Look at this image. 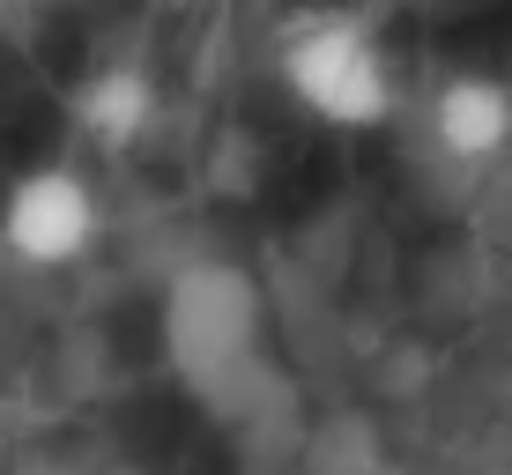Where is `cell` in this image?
<instances>
[{"label":"cell","instance_id":"obj_1","mask_svg":"<svg viewBox=\"0 0 512 475\" xmlns=\"http://www.w3.org/2000/svg\"><path fill=\"white\" fill-rule=\"evenodd\" d=\"M164 364L201 409H216L223 424L260 416V401L282 394L268 364V320H260L253 275L231 260H193L171 275L164 297Z\"/></svg>","mask_w":512,"mask_h":475},{"label":"cell","instance_id":"obj_2","mask_svg":"<svg viewBox=\"0 0 512 475\" xmlns=\"http://www.w3.org/2000/svg\"><path fill=\"white\" fill-rule=\"evenodd\" d=\"M275 75L282 90L305 104L320 127H379L386 112H394V60H386V45L372 38V23H357V15L342 8H320V15H297L290 30H282L275 45Z\"/></svg>","mask_w":512,"mask_h":475},{"label":"cell","instance_id":"obj_3","mask_svg":"<svg viewBox=\"0 0 512 475\" xmlns=\"http://www.w3.org/2000/svg\"><path fill=\"white\" fill-rule=\"evenodd\" d=\"M97 186L75 164H30L0 201V245L30 268H67L97 238Z\"/></svg>","mask_w":512,"mask_h":475},{"label":"cell","instance_id":"obj_4","mask_svg":"<svg viewBox=\"0 0 512 475\" xmlns=\"http://www.w3.org/2000/svg\"><path fill=\"white\" fill-rule=\"evenodd\" d=\"M423 127H431V142L453 156V164H490V156L512 149V90L498 75H446L423 104Z\"/></svg>","mask_w":512,"mask_h":475},{"label":"cell","instance_id":"obj_5","mask_svg":"<svg viewBox=\"0 0 512 475\" xmlns=\"http://www.w3.org/2000/svg\"><path fill=\"white\" fill-rule=\"evenodd\" d=\"M149 119H156V75L134 60H104L75 90V127L97 149H134L149 134Z\"/></svg>","mask_w":512,"mask_h":475}]
</instances>
